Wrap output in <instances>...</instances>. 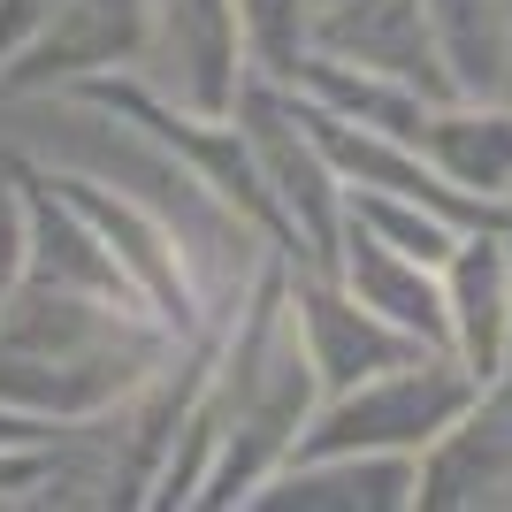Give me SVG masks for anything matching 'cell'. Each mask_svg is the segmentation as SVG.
<instances>
[{"mask_svg": "<svg viewBox=\"0 0 512 512\" xmlns=\"http://www.w3.org/2000/svg\"><path fill=\"white\" fill-rule=\"evenodd\" d=\"M474 398V375L451 367H390V383H375L367 398H352L344 413H329V428L306 436V459H337V451H375V444H428L436 428H451Z\"/></svg>", "mask_w": 512, "mask_h": 512, "instance_id": "obj_1", "label": "cell"}, {"mask_svg": "<svg viewBox=\"0 0 512 512\" xmlns=\"http://www.w3.org/2000/svg\"><path fill=\"white\" fill-rule=\"evenodd\" d=\"M299 314H306V329H314V367H321V375H329L337 390L375 383V375H390V367L421 360L406 329H383V321L352 314V306H344L337 291H306V306H299Z\"/></svg>", "mask_w": 512, "mask_h": 512, "instance_id": "obj_2", "label": "cell"}, {"mask_svg": "<svg viewBox=\"0 0 512 512\" xmlns=\"http://www.w3.org/2000/svg\"><path fill=\"white\" fill-rule=\"evenodd\" d=\"M444 314H451V337L467 352V375L490 383L497 375V352H505V253L497 245H459L451 253V291H444Z\"/></svg>", "mask_w": 512, "mask_h": 512, "instance_id": "obj_3", "label": "cell"}, {"mask_svg": "<svg viewBox=\"0 0 512 512\" xmlns=\"http://www.w3.org/2000/svg\"><path fill=\"white\" fill-rule=\"evenodd\" d=\"M360 253H352V291H360V306H375V314L390 321V329H406L413 344H444L451 337V314H444V291L421 276V260L390 253V245H375V237H352Z\"/></svg>", "mask_w": 512, "mask_h": 512, "instance_id": "obj_4", "label": "cell"}, {"mask_svg": "<svg viewBox=\"0 0 512 512\" xmlns=\"http://www.w3.org/2000/svg\"><path fill=\"white\" fill-rule=\"evenodd\" d=\"M306 123H314V138L337 153V161L360 176V184H383L390 199H413V207L428 199V207L444 214V222H490V207H467L459 192H444V176H428L413 153L390 146L383 130H375V138H352V130H337V115H306Z\"/></svg>", "mask_w": 512, "mask_h": 512, "instance_id": "obj_5", "label": "cell"}, {"mask_svg": "<svg viewBox=\"0 0 512 512\" xmlns=\"http://www.w3.org/2000/svg\"><path fill=\"white\" fill-rule=\"evenodd\" d=\"M421 138L444 153L451 184L467 192H512V115L474 123V115H421ZM413 138V146H421Z\"/></svg>", "mask_w": 512, "mask_h": 512, "instance_id": "obj_6", "label": "cell"}, {"mask_svg": "<svg viewBox=\"0 0 512 512\" xmlns=\"http://www.w3.org/2000/svg\"><path fill=\"white\" fill-rule=\"evenodd\" d=\"M329 39H352L360 46L367 69H383V77H421V8L413 0H360V8H344L337 23H329Z\"/></svg>", "mask_w": 512, "mask_h": 512, "instance_id": "obj_7", "label": "cell"}, {"mask_svg": "<svg viewBox=\"0 0 512 512\" xmlns=\"http://www.w3.org/2000/svg\"><path fill=\"white\" fill-rule=\"evenodd\" d=\"M360 222H367V230H383V237H398L390 253L421 260V268H444V260H451V222H428V214H406L398 199H360Z\"/></svg>", "mask_w": 512, "mask_h": 512, "instance_id": "obj_8", "label": "cell"}]
</instances>
